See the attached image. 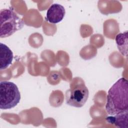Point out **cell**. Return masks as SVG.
Returning a JSON list of instances; mask_svg holds the SVG:
<instances>
[{
    "label": "cell",
    "instance_id": "obj_1",
    "mask_svg": "<svg viewBox=\"0 0 128 128\" xmlns=\"http://www.w3.org/2000/svg\"><path fill=\"white\" fill-rule=\"evenodd\" d=\"M106 110L110 116L128 112V82L125 78L118 79L109 89Z\"/></svg>",
    "mask_w": 128,
    "mask_h": 128
},
{
    "label": "cell",
    "instance_id": "obj_2",
    "mask_svg": "<svg viewBox=\"0 0 128 128\" xmlns=\"http://www.w3.org/2000/svg\"><path fill=\"white\" fill-rule=\"evenodd\" d=\"M24 23L12 8H4L0 11V37L10 36L22 29Z\"/></svg>",
    "mask_w": 128,
    "mask_h": 128
},
{
    "label": "cell",
    "instance_id": "obj_3",
    "mask_svg": "<svg viewBox=\"0 0 128 128\" xmlns=\"http://www.w3.org/2000/svg\"><path fill=\"white\" fill-rule=\"evenodd\" d=\"M74 84H71L70 88L66 92V103L76 108H81L86 102L89 95L88 90L80 78L74 79Z\"/></svg>",
    "mask_w": 128,
    "mask_h": 128
},
{
    "label": "cell",
    "instance_id": "obj_4",
    "mask_svg": "<svg viewBox=\"0 0 128 128\" xmlns=\"http://www.w3.org/2000/svg\"><path fill=\"white\" fill-rule=\"evenodd\" d=\"M20 94L17 86L9 81L0 82V108L11 109L20 102Z\"/></svg>",
    "mask_w": 128,
    "mask_h": 128
},
{
    "label": "cell",
    "instance_id": "obj_5",
    "mask_svg": "<svg viewBox=\"0 0 128 128\" xmlns=\"http://www.w3.org/2000/svg\"><path fill=\"white\" fill-rule=\"evenodd\" d=\"M65 14V9L62 6L58 4H54L48 10L46 19L48 22L56 24L63 20Z\"/></svg>",
    "mask_w": 128,
    "mask_h": 128
},
{
    "label": "cell",
    "instance_id": "obj_6",
    "mask_svg": "<svg viewBox=\"0 0 128 128\" xmlns=\"http://www.w3.org/2000/svg\"><path fill=\"white\" fill-rule=\"evenodd\" d=\"M0 69L5 70L12 63L13 53L11 50L5 44L0 43Z\"/></svg>",
    "mask_w": 128,
    "mask_h": 128
},
{
    "label": "cell",
    "instance_id": "obj_7",
    "mask_svg": "<svg viewBox=\"0 0 128 128\" xmlns=\"http://www.w3.org/2000/svg\"><path fill=\"white\" fill-rule=\"evenodd\" d=\"M106 120L118 128H127L128 126V112L114 116H110L106 118Z\"/></svg>",
    "mask_w": 128,
    "mask_h": 128
},
{
    "label": "cell",
    "instance_id": "obj_8",
    "mask_svg": "<svg viewBox=\"0 0 128 128\" xmlns=\"http://www.w3.org/2000/svg\"><path fill=\"white\" fill-rule=\"evenodd\" d=\"M116 42L119 51L124 56L128 53V32L118 34L116 37Z\"/></svg>",
    "mask_w": 128,
    "mask_h": 128
}]
</instances>
